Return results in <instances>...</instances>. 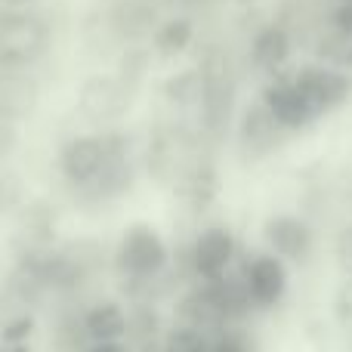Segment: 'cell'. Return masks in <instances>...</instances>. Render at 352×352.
I'll use <instances>...</instances> for the list:
<instances>
[{
  "mask_svg": "<svg viewBox=\"0 0 352 352\" xmlns=\"http://www.w3.org/2000/svg\"><path fill=\"white\" fill-rule=\"evenodd\" d=\"M50 41V28L31 10H3L0 12V65L10 72L34 65L43 56Z\"/></svg>",
  "mask_w": 352,
  "mask_h": 352,
  "instance_id": "obj_1",
  "label": "cell"
},
{
  "mask_svg": "<svg viewBox=\"0 0 352 352\" xmlns=\"http://www.w3.org/2000/svg\"><path fill=\"white\" fill-rule=\"evenodd\" d=\"M115 263H118V269H121V275H127V278L152 281L167 269L170 250H167L158 229H152V226H146V223H136V226H130L121 235V241H118Z\"/></svg>",
  "mask_w": 352,
  "mask_h": 352,
  "instance_id": "obj_2",
  "label": "cell"
},
{
  "mask_svg": "<svg viewBox=\"0 0 352 352\" xmlns=\"http://www.w3.org/2000/svg\"><path fill=\"white\" fill-rule=\"evenodd\" d=\"M118 130L102 133H78L59 148V170L74 188H90L96 176L105 170L115 148Z\"/></svg>",
  "mask_w": 352,
  "mask_h": 352,
  "instance_id": "obj_3",
  "label": "cell"
},
{
  "mask_svg": "<svg viewBox=\"0 0 352 352\" xmlns=\"http://www.w3.org/2000/svg\"><path fill=\"white\" fill-rule=\"evenodd\" d=\"M133 93L118 74H90L80 84L78 93V109L93 124H115L130 111Z\"/></svg>",
  "mask_w": 352,
  "mask_h": 352,
  "instance_id": "obj_4",
  "label": "cell"
},
{
  "mask_svg": "<svg viewBox=\"0 0 352 352\" xmlns=\"http://www.w3.org/2000/svg\"><path fill=\"white\" fill-rule=\"evenodd\" d=\"M294 84H297V90L306 96V102L312 105L316 118L340 109L349 99V90H352L349 74L337 65H306L294 74Z\"/></svg>",
  "mask_w": 352,
  "mask_h": 352,
  "instance_id": "obj_5",
  "label": "cell"
},
{
  "mask_svg": "<svg viewBox=\"0 0 352 352\" xmlns=\"http://www.w3.org/2000/svg\"><path fill=\"white\" fill-rule=\"evenodd\" d=\"M192 260V272L201 281H217L223 275H229V266L235 260V238L226 226H207L198 232V238L192 241L188 250Z\"/></svg>",
  "mask_w": 352,
  "mask_h": 352,
  "instance_id": "obj_6",
  "label": "cell"
},
{
  "mask_svg": "<svg viewBox=\"0 0 352 352\" xmlns=\"http://www.w3.org/2000/svg\"><path fill=\"white\" fill-rule=\"evenodd\" d=\"M263 238L269 244V254H275L278 260H291V263H303L312 254V226L303 217H294V213H275L266 219L263 226Z\"/></svg>",
  "mask_w": 352,
  "mask_h": 352,
  "instance_id": "obj_7",
  "label": "cell"
},
{
  "mask_svg": "<svg viewBox=\"0 0 352 352\" xmlns=\"http://www.w3.org/2000/svg\"><path fill=\"white\" fill-rule=\"evenodd\" d=\"M244 287L250 294V303L260 309H272L281 303L287 291V266L285 260H278L275 254H256L248 260L241 272Z\"/></svg>",
  "mask_w": 352,
  "mask_h": 352,
  "instance_id": "obj_8",
  "label": "cell"
},
{
  "mask_svg": "<svg viewBox=\"0 0 352 352\" xmlns=\"http://www.w3.org/2000/svg\"><path fill=\"white\" fill-rule=\"evenodd\" d=\"M263 105L272 115V121L278 124L285 133H294V130H303L316 121V111L306 102V96L297 90L294 78H278L263 90Z\"/></svg>",
  "mask_w": 352,
  "mask_h": 352,
  "instance_id": "obj_9",
  "label": "cell"
},
{
  "mask_svg": "<svg viewBox=\"0 0 352 352\" xmlns=\"http://www.w3.org/2000/svg\"><path fill=\"white\" fill-rule=\"evenodd\" d=\"M291 34L285 25H263L254 37H250V62L260 72L275 74L278 68H285V62L291 59Z\"/></svg>",
  "mask_w": 352,
  "mask_h": 352,
  "instance_id": "obj_10",
  "label": "cell"
},
{
  "mask_svg": "<svg viewBox=\"0 0 352 352\" xmlns=\"http://www.w3.org/2000/svg\"><path fill=\"white\" fill-rule=\"evenodd\" d=\"M111 28H115L124 41H142V37L155 34V28H158V12H155L152 0H121L118 10L111 12Z\"/></svg>",
  "mask_w": 352,
  "mask_h": 352,
  "instance_id": "obj_11",
  "label": "cell"
},
{
  "mask_svg": "<svg viewBox=\"0 0 352 352\" xmlns=\"http://www.w3.org/2000/svg\"><path fill=\"white\" fill-rule=\"evenodd\" d=\"M278 133H285V130L278 127V124L272 121V115L266 111V105H254V109H248L241 115V127H238V136H241V146L250 148L254 155L260 152H269V148L275 146V140H278Z\"/></svg>",
  "mask_w": 352,
  "mask_h": 352,
  "instance_id": "obj_12",
  "label": "cell"
},
{
  "mask_svg": "<svg viewBox=\"0 0 352 352\" xmlns=\"http://www.w3.org/2000/svg\"><path fill=\"white\" fill-rule=\"evenodd\" d=\"M127 316L118 303H96L90 312L84 316V331L87 340L93 343H109V340H121L127 334Z\"/></svg>",
  "mask_w": 352,
  "mask_h": 352,
  "instance_id": "obj_13",
  "label": "cell"
},
{
  "mask_svg": "<svg viewBox=\"0 0 352 352\" xmlns=\"http://www.w3.org/2000/svg\"><path fill=\"white\" fill-rule=\"evenodd\" d=\"M195 41V25L188 16H170L164 19V22H158V28H155L152 34V53L164 56V59H173V56L186 53L188 47H192Z\"/></svg>",
  "mask_w": 352,
  "mask_h": 352,
  "instance_id": "obj_14",
  "label": "cell"
},
{
  "mask_svg": "<svg viewBox=\"0 0 352 352\" xmlns=\"http://www.w3.org/2000/svg\"><path fill=\"white\" fill-rule=\"evenodd\" d=\"M182 318H188V328L195 331H204V328H217V324L226 322L223 309H219L217 297H213L210 285L198 287V291H192L186 300H182Z\"/></svg>",
  "mask_w": 352,
  "mask_h": 352,
  "instance_id": "obj_15",
  "label": "cell"
},
{
  "mask_svg": "<svg viewBox=\"0 0 352 352\" xmlns=\"http://www.w3.org/2000/svg\"><path fill=\"white\" fill-rule=\"evenodd\" d=\"M164 96L170 105H201V96H204V80H201V72L195 68H186V72H176L167 78L164 84Z\"/></svg>",
  "mask_w": 352,
  "mask_h": 352,
  "instance_id": "obj_16",
  "label": "cell"
},
{
  "mask_svg": "<svg viewBox=\"0 0 352 352\" xmlns=\"http://www.w3.org/2000/svg\"><path fill=\"white\" fill-rule=\"evenodd\" d=\"M148 62H152V53H148L146 47H127V53L121 56V65H118V78H121L130 90H136L148 72Z\"/></svg>",
  "mask_w": 352,
  "mask_h": 352,
  "instance_id": "obj_17",
  "label": "cell"
},
{
  "mask_svg": "<svg viewBox=\"0 0 352 352\" xmlns=\"http://www.w3.org/2000/svg\"><path fill=\"white\" fill-rule=\"evenodd\" d=\"M164 352H210V343H207V337L201 331L182 324V328H173L167 334Z\"/></svg>",
  "mask_w": 352,
  "mask_h": 352,
  "instance_id": "obj_18",
  "label": "cell"
},
{
  "mask_svg": "<svg viewBox=\"0 0 352 352\" xmlns=\"http://www.w3.org/2000/svg\"><path fill=\"white\" fill-rule=\"evenodd\" d=\"M31 328H34V322H31L28 316L12 318V322H6V324H3V337H0V343H10V346H19V343H28Z\"/></svg>",
  "mask_w": 352,
  "mask_h": 352,
  "instance_id": "obj_19",
  "label": "cell"
},
{
  "mask_svg": "<svg viewBox=\"0 0 352 352\" xmlns=\"http://www.w3.org/2000/svg\"><path fill=\"white\" fill-rule=\"evenodd\" d=\"M210 352H254L241 334H223L210 343Z\"/></svg>",
  "mask_w": 352,
  "mask_h": 352,
  "instance_id": "obj_20",
  "label": "cell"
},
{
  "mask_svg": "<svg viewBox=\"0 0 352 352\" xmlns=\"http://www.w3.org/2000/svg\"><path fill=\"white\" fill-rule=\"evenodd\" d=\"M337 260H340L343 272L352 275V226H346L337 238Z\"/></svg>",
  "mask_w": 352,
  "mask_h": 352,
  "instance_id": "obj_21",
  "label": "cell"
},
{
  "mask_svg": "<svg viewBox=\"0 0 352 352\" xmlns=\"http://www.w3.org/2000/svg\"><path fill=\"white\" fill-rule=\"evenodd\" d=\"M87 352H130V349L121 340H109V343H90Z\"/></svg>",
  "mask_w": 352,
  "mask_h": 352,
  "instance_id": "obj_22",
  "label": "cell"
},
{
  "mask_svg": "<svg viewBox=\"0 0 352 352\" xmlns=\"http://www.w3.org/2000/svg\"><path fill=\"white\" fill-rule=\"evenodd\" d=\"M340 68H352V41H346V47H343V56H340Z\"/></svg>",
  "mask_w": 352,
  "mask_h": 352,
  "instance_id": "obj_23",
  "label": "cell"
},
{
  "mask_svg": "<svg viewBox=\"0 0 352 352\" xmlns=\"http://www.w3.org/2000/svg\"><path fill=\"white\" fill-rule=\"evenodd\" d=\"M0 352H31L28 343H19V346H10V343H0Z\"/></svg>",
  "mask_w": 352,
  "mask_h": 352,
  "instance_id": "obj_24",
  "label": "cell"
},
{
  "mask_svg": "<svg viewBox=\"0 0 352 352\" xmlns=\"http://www.w3.org/2000/svg\"><path fill=\"white\" fill-rule=\"evenodd\" d=\"M176 3H188V0H176Z\"/></svg>",
  "mask_w": 352,
  "mask_h": 352,
  "instance_id": "obj_25",
  "label": "cell"
}]
</instances>
